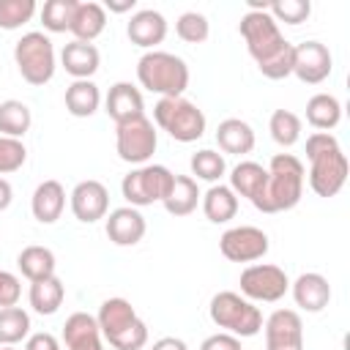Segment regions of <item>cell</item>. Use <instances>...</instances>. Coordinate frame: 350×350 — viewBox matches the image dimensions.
<instances>
[{"instance_id": "6da1fadb", "label": "cell", "mask_w": 350, "mask_h": 350, "mask_svg": "<svg viewBox=\"0 0 350 350\" xmlns=\"http://www.w3.org/2000/svg\"><path fill=\"white\" fill-rule=\"evenodd\" d=\"M241 38L246 41L249 55L254 57L257 68L268 79H284L293 74V52L295 44H290L273 16L265 11V5L252 3L249 11L241 16Z\"/></svg>"}, {"instance_id": "7a4b0ae2", "label": "cell", "mask_w": 350, "mask_h": 350, "mask_svg": "<svg viewBox=\"0 0 350 350\" xmlns=\"http://www.w3.org/2000/svg\"><path fill=\"white\" fill-rule=\"evenodd\" d=\"M306 159H309V186L317 197H336L347 180V156L339 142L328 131H314L306 137Z\"/></svg>"}, {"instance_id": "3957f363", "label": "cell", "mask_w": 350, "mask_h": 350, "mask_svg": "<svg viewBox=\"0 0 350 350\" xmlns=\"http://www.w3.org/2000/svg\"><path fill=\"white\" fill-rule=\"evenodd\" d=\"M304 194V164L293 153H276L268 164V183L262 197L254 202L262 213H282L301 202Z\"/></svg>"}, {"instance_id": "277c9868", "label": "cell", "mask_w": 350, "mask_h": 350, "mask_svg": "<svg viewBox=\"0 0 350 350\" xmlns=\"http://www.w3.org/2000/svg\"><path fill=\"white\" fill-rule=\"evenodd\" d=\"M96 323L101 336L115 350H142L148 342V325L126 298H107L96 314Z\"/></svg>"}, {"instance_id": "5b68a950", "label": "cell", "mask_w": 350, "mask_h": 350, "mask_svg": "<svg viewBox=\"0 0 350 350\" xmlns=\"http://www.w3.org/2000/svg\"><path fill=\"white\" fill-rule=\"evenodd\" d=\"M137 79L145 90L159 93L161 98H178L189 88V66L172 52L150 49L137 63Z\"/></svg>"}, {"instance_id": "8992f818", "label": "cell", "mask_w": 350, "mask_h": 350, "mask_svg": "<svg viewBox=\"0 0 350 350\" xmlns=\"http://www.w3.org/2000/svg\"><path fill=\"white\" fill-rule=\"evenodd\" d=\"M208 312H211V320L219 328H224L227 334H232L238 339L241 336H254L262 328V312L252 301H246L243 295L230 293V290L216 293L211 298Z\"/></svg>"}, {"instance_id": "52a82bcc", "label": "cell", "mask_w": 350, "mask_h": 350, "mask_svg": "<svg viewBox=\"0 0 350 350\" xmlns=\"http://www.w3.org/2000/svg\"><path fill=\"white\" fill-rule=\"evenodd\" d=\"M156 126L178 142H194L205 134V115L189 98H159L153 107Z\"/></svg>"}, {"instance_id": "ba28073f", "label": "cell", "mask_w": 350, "mask_h": 350, "mask_svg": "<svg viewBox=\"0 0 350 350\" xmlns=\"http://www.w3.org/2000/svg\"><path fill=\"white\" fill-rule=\"evenodd\" d=\"M14 60L30 85H46L55 77V46L44 33H25L14 46Z\"/></svg>"}, {"instance_id": "9c48e42d", "label": "cell", "mask_w": 350, "mask_h": 350, "mask_svg": "<svg viewBox=\"0 0 350 350\" xmlns=\"http://www.w3.org/2000/svg\"><path fill=\"white\" fill-rule=\"evenodd\" d=\"M170 180H172V172L164 164H142L120 180V191L131 208H145L164 200Z\"/></svg>"}, {"instance_id": "30bf717a", "label": "cell", "mask_w": 350, "mask_h": 350, "mask_svg": "<svg viewBox=\"0 0 350 350\" xmlns=\"http://www.w3.org/2000/svg\"><path fill=\"white\" fill-rule=\"evenodd\" d=\"M290 290V279L279 265L271 262H257L241 271V293L246 301H262V304H276L279 298H284V293Z\"/></svg>"}, {"instance_id": "8fae6325", "label": "cell", "mask_w": 350, "mask_h": 350, "mask_svg": "<svg viewBox=\"0 0 350 350\" xmlns=\"http://www.w3.org/2000/svg\"><path fill=\"white\" fill-rule=\"evenodd\" d=\"M159 145V137H156V129L153 123L142 115V118H134V120H126V123H118V131H115V148H118V156L129 164H145L153 150Z\"/></svg>"}, {"instance_id": "7c38bea8", "label": "cell", "mask_w": 350, "mask_h": 350, "mask_svg": "<svg viewBox=\"0 0 350 350\" xmlns=\"http://www.w3.org/2000/svg\"><path fill=\"white\" fill-rule=\"evenodd\" d=\"M268 235L260 227H232L219 238V249L230 262H254L268 254Z\"/></svg>"}, {"instance_id": "4fadbf2b", "label": "cell", "mask_w": 350, "mask_h": 350, "mask_svg": "<svg viewBox=\"0 0 350 350\" xmlns=\"http://www.w3.org/2000/svg\"><path fill=\"white\" fill-rule=\"evenodd\" d=\"M334 68V57L320 41H301L293 52V74L306 85H320L328 79Z\"/></svg>"}, {"instance_id": "5bb4252c", "label": "cell", "mask_w": 350, "mask_h": 350, "mask_svg": "<svg viewBox=\"0 0 350 350\" xmlns=\"http://www.w3.org/2000/svg\"><path fill=\"white\" fill-rule=\"evenodd\" d=\"M265 350H304V323L295 309H276L265 320Z\"/></svg>"}, {"instance_id": "9a60e30c", "label": "cell", "mask_w": 350, "mask_h": 350, "mask_svg": "<svg viewBox=\"0 0 350 350\" xmlns=\"http://www.w3.org/2000/svg\"><path fill=\"white\" fill-rule=\"evenodd\" d=\"M71 211L85 224H93V221L104 219L107 211H109V191H107V186L98 183V180L77 183L74 191H71Z\"/></svg>"}, {"instance_id": "2e32d148", "label": "cell", "mask_w": 350, "mask_h": 350, "mask_svg": "<svg viewBox=\"0 0 350 350\" xmlns=\"http://www.w3.org/2000/svg\"><path fill=\"white\" fill-rule=\"evenodd\" d=\"M145 230H148L145 216L137 208H131V205L115 208L107 216V238L115 246H134V243H139Z\"/></svg>"}, {"instance_id": "e0dca14e", "label": "cell", "mask_w": 350, "mask_h": 350, "mask_svg": "<svg viewBox=\"0 0 350 350\" xmlns=\"http://www.w3.org/2000/svg\"><path fill=\"white\" fill-rule=\"evenodd\" d=\"M104 109L107 115L118 123H126V120H134V118H142L145 115V101H142V93L139 88H134L131 82H115L107 93V101H104Z\"/></svg>"}, {"instance_id": "ac0fdd59", "label": "cell", "mask_w": 350, "mask_h": 350, "mask_svg": "<svg viewBox=\"0 0 350 350\" xmlns=\"http://www.w3.org/2000/svg\"><path fill=\"white\" fill-rule=\"evenodd\" d=\"M63 342H66L68 350H104L98 323L88 312H74L66 320V325H63Z\"/></svg>"}, {"instance_id": "d6986e66", "label": "cell", "mask_w": 350, "mask_h": 350, "mask_svg": "<svg viewBox=\"0 0 350 350\" xmlns=\"http://www.w3.org/2000/svg\"><path fill=\"white\" fill-rule=\"evenodd\" d=\"M131 44L142 46V49H153L156 44L164 41L167 36V19L153 11V8H145V11H137L131 19H129V27H126Z\"/></svg>"}, {"instance_id": "ffe728a7", "label": "cell", "mask_w": 350, "mask_h": 350, "mask_svg": "<svg viewBox=\"0 0 350 350\" xmlns=\"http://www.w3.org/2000/svg\"><path fill=\"white\" fill-rule=\"evenodd\" d=\"M293 298L304 312H323L331 301V284L323 273H301L293 282Z\"/></svg>"}, {"instance_id": "44dd1931", "label": "cell", "mask_w": 350, "mask_h": 350, "mask_svg": "<svg viewBox=\"0 0 350 350\" xmlns=\"http://www.w3.org/2000/svg\"><path fill=\"white\" fill-rule=\"evenodd\" d=\"M30 208H33V216L41 224H55L60 219L63 208H66V189H63V183H57V180L38 183L36 191H33Z\"/></svg>"}, {"instance_id": "7402d4cb", "label": "cell", "mask_w": 350, "mask_h": 350, "mask_svg": "<svg viewBox=\"0 0 350 350\" xmlns=\"http://www.w3.org/2000/svg\"><path fill=\"white\" fill-rule=\"evenodd\" d=\"M265 183H268V170L257 161H241L232 167V175H230V189L241 197H246L252 205L262 197L265 191Z\"/></svg>"}, {"instance_id": "603a6c76", "label": "cell", "mask_w": 350, "mask_h": 350, "mask_svg": "<svg viewBox=\"0 0 350 350\" xmlns=\"http://www.w3.org/2000/svg\"><path fill=\"white\" fill-rule=\"evenodd\" d=\"M200 197H202V194H200L194 178H189V175H172L170 189H167L161 205H164V211H167L170 216H189V213L197 208Z\"/></svg>"}, {"instance_id": "cb8c5ba5", "label": "cell", "mask_w": 350, "mask_h": 350, "mask_svg": "<svg viewBox=\"0 0 350 350\" xmlns=\"http://www.w3.org/2000/svg\"><path fill=\"white\" fill-rule=\"evenodd\" d=\"M107 27V11L101 3H77V11H74V22H71V30L74 33V41H85V44H93V38H98Z\"/></svg>"}, {"instance_id": "d4e9b609", "label": "cell", "mask_w": 350, "mask_h": 350, "mask_svg": "<svg viewBox=\"0 0 350 350\" xmlns=\"http://www.w3.org/2000/svg\"><path fill=\"white\" fill-rule=\"evenodd\" d=\"M98 49L85 41H71L60 52V63L74 79H90L98 71Z\"/></svg>"}, {"instance_id": "484cf974", "label": "cell", "mask_w": 350, "mask_h": 350, "mask_svg": "<svg viewBox=\"0 0 350 350\" xmlns=\"http://www.w3.org/2000/svg\"><path fill=\"white\" fill-rule=\"evenodd\" d=\"M216 142H219V148L224 153L243 156V153H252V148H254V131H252V126L246 120L227 118L216 129Z\"/></svg>"}, {"instance_id": "4316f807", "label": "cell", "mask_w": 350, "mask_h": 350, "mask_svg": "<svg viewBox=\"0 0 350 350\" xmlns=\"http://www.w3.org/2000/svg\"><path fill=\"white\" fill-rule=\"evenodd\" d=\"M202 211L208 216V221L213 224H224L230 219H235L238 213V194L230 189V186H211L205 194H202Z\"/></svg>"}, {"instance_id": "83f0119b", "label": "cell", "mask_w": 350, "mask_h": 350, "mask_svg": "<svg viewBox=\"0 0 350 350\" xmlns=\"http://www.w3.org/2000/svg\"><path fill=\"white\" fill-rule=\"evenodd\" d=\"M101 104V93L98 85L90 79H74L66 88V109L74 118H90Z\"/></svg>"}, {"instance_id": "f1b7e54d", "label": "cell", "mask_w": 350, "mask_h": 350, "mask_svg": "<svg viewBox=\"0 0 350 350\" xmlns=\"http://www.w3.org/2000/svg\"><path fill=\"white\" fill-rule=\"evenodd\" d=\"M306 120L317 131H331L342 120V104L331 93H314L306 101Z\"/></svg>"}, {"instance_id": "f546056e", "label": "cell", "mask_w": 350, "mask_h": 350, "mask_svg": "<svg viewBox=\"0 0 350 350\" xmlns=\"http://www.w3.org/2000/svg\"><path fill=\"white\" fill-rule=\"evenodd\" d=\"M66 298V287L57 276H46L38 282H30V306L38 314H55Z\"/></svg>"}, {"instance_id": "4dcf8cb0", "label": "cell", "mask_w": 350, "mask_h": 350, "mask_svg": "<svg viewBox=\"0 0 350 350\" xmlns=\"http://www.w3.org/2000/svg\"><path fill=\"white\" fill-rule=\"evenodd\" d=\"M16 265L22 271V276H27L30 282H38V279H46V276H55V254L52 249L46 246H25L16 257Z\"/></svg>"}, {"instance_id": "1f68e13d", "label": "cell", "mask_w": 350, "mask_h": 350, "mask_svg": "<svg viewBox=\"0 0 350 350\" xmlns=\"http://www.w3.org/2000/svg\"><path fill=\"white\" fill-rule=\"evenodd\" d=\"M33 123V115H30V107L25 101H16V98H8L0 104V134L3 137H25L27 129Z\"/></svg>"}, {"instance_id": "d6a6232c", "label": "cell", "mask_w": 350, "mask_h": 350, "mask_svg": "<svg viewBox=\"0 0 350 350\" xmlns=\"http://www.w3.org/2000/svg\"><path fill=\"white\" fill-rule=\"evenodd\" d=\"M30 334V314L22 306L0 309V345H16Z\"/></svg>"}, {"instance_id": "836d02e7", "label": "cell", "mask_w": 350, "mask_h": 350, "mask_svg": "<svg viewBox=\"0 0 350 350\" xmlns=\"http://www.w3.org/2000/svg\"><path fill=\"white\" fill-rule=\"evenodd\" d=\"M268 131H271L276 145L290 148V145H295L301 139V118L295 112H290V109H276L271 115V120H268Z\"/></svg>"}, {"instance_id": "e575fe53", "label": "cell", "mask_w": 350, "mask_h": 350, "mask_svg": "<svg viewBox=\"0 0 350 350\" xmlns=\"http://www.w3.org/2000/svg\"><path fill=\"white\" fill-rule=\"evenodd\" d=\"M79 0H46L41 8V22L49 33H66L71 30L74 22V11H77Z\"/></svg>"}, {"instance_id": "d590c367", "label": "cell", "mask_w": 350, "mask_h": 350, "mask_svg": "<svg viewBox=\"0 0 350 350\" xmlns=\"http://www.w3.org/2000/svg\"><path fill=\"white\" fill-rule=\"evenodd\" d=\"M224 172H227V164H224L221 153H216L211 148H202L191 156V175H197L200 180L216 183V180H221Z\"/></svg>"}, {"instance_id": "8d00e7d4", "label": "cell", "mask_w": 350, "mask_h": 350, "mask_svg": "<svg viewBox=\"0 0 350 350\" xmlns=\"http://www.w3.org/2000/svg\"><path fill=\"white\" fill-rule=\"evenodd\" d=\"M265 11L273 16V22H284V25H301L309 19L312 14V3L309 0H276V3H268Z\"/></svg>"}, {"instance_id": "74e56055", "label": "cell", "mask_w": 350, "mask_h": 350, "mask_svg": "<svg viewBox=\"0 0 350 350\" xmlns=\"http://www.w3.org/2000/svg\"><path fill=\"white\" fill-rule=\"evenodd\" d=\"M175 33H178V38L186 41V44H202V41L211 36V25H208V19H205L202 14L186 11V14H180L178 22H175Z\"/></svg>"}, {"instance_id": "f35d334b", "label": "cell", "mask_w": 350, "mask_h": 350, "mask_svg": "<svg viewBox=\"0 0 350 350\" xmlns=\"http://www.w3.org/2000/svg\"><path fill=\"white\" fill-rule=\"evenodd\" d=\"M36 14V0H0V27L16 30Z\"/></svg>"}, {"instance_id": "ab89813d", "label": "cell", "mask_w": 350, "mask_h": 350, "mask_svg": "<svg viewBox=\"0 0 350 350\" xmlns=\"http://www.w3.org/2000/svg\"><path fill=\"white\" fill-rule=\"evenodd\" d=\"M25 159H27V150H25L22 139L0 137V175H8V172L22 170Z\"/></svg>"}, {"instance_id": "60d3db41", "label": "cell", "mask_w": 350, "mask_h": 350, "mask_svg": "<svg viewBox=\"0 0 350 350\" xmlns=\"http://www.w3.org/2000/svg\"><path fill=\"white\" fill-rule=\"evenodd\" d=\"M19 295H22L19 279H16L14 273H8V271L0 268V309H5V306H16Z\"/></svg>"}, {"instance_id": "b9f144b4", "label": "cell", "mask_w": 350, "mask_h": 350, "mask_svg": "<svg viewBox=\"0 0 350 350\" xmlns=\"http://www.w3.org/2000/svg\"><path fill=\"white\" fill-rule=\"evenodd\" d=\"M200 350H241V339L232 334H211L208 339H202Z\"/></svg>"}, {"instance_id": "7bdbcfd3", "label": "cell", "mask_w": 350, "mask_h": 350, "mask_svg": "<svg viewBox=\"0 0 350 350\" xmlns=\"http://www.w3.org/2000/svg\"><path fill=\"white\" fill-rule=\"evenodd\" d=\"M25 350H60V342H57V339H55L49 331H41V334L27 336Z\"/></svg>"}, {"instance_id": "ee69618b", "label": "cell", "mask_w": 350, "mask_h": 350, "mask_svg": "<svg viewBox=\"0 0 350 350\" xmlns=\"http://www.w3.org/2000/svg\"><path fill=\"white\" fill-rule=\"evenodd\" d=\"M150 350H189V347H186V342L178 339V336H161L159 342H153Z\"/></svg>"}, {"instance_id": "f6af8a7d", "label": "cell", "mask_w": 350, "mask_h": 350, "mask_svg": "<svg viewBox=\"0 0 350 350\" xmlns=\"http://www.w3.org/2000/svg\"><path fill=\"white\" fill-rule=\"evenodd\" d=\"M11 200H14V189H11V183L5 178H0V213L11 205Z\"/></svg>"}, {"instance_id": "bcb514c9", "label": "cell", "mask_w": 350, "mask_h": 350, "mask_svg": "<svg viewBox=\"0 0 350 350\" xmlns=\"http://www.w3.org/2000/svg\"><path fill=\"white\" fill-rule=\"evenodd\" d=\"M137 5V0H107V8L115 11V14H126Z\"/></svg>"}, {"instance_id": "7dc6e473", "label": "cell", "mask_w": 350, "mask_h": 350, "mask_svg": "<svg viewBox=\"0 0 350 350\" xmlns=\"http://www.w3.org/2000/svg\"><path fill=\"white\" fill-rule=\"evenodd\" d=\"M0 350H16V347H14V345H3Z\"/></svg>"}]
</instances>
